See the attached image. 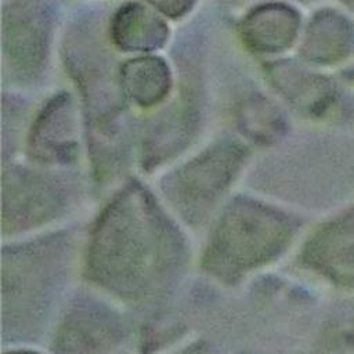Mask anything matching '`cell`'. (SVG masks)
Returning a JSON list of instances; mask_svg holds the SVG:
<instances>
[{
	"label": "cell",
	"mask_w": 354,
	"mask_h": 354,
	"mask_svg": "<svg viewBox=\"0 0 354 354\" xmlns=\"http://www.w3.org/2000/svg\"><path fill=\"white\" fill-rule=\"evenodd\" d=\"M286 235L288 225L279 214L248 201L236 202L220 223L212 259L227 268L245 267L277 252Z\"/></svg>",
	"instance_id": "1"
},
{
	"label": "cell",
	"mask_w": 354,
	"mask_h": 354,
	"mask_svg": "<svg viewBox=\"0 0 354 354\" xmlns=\"http://www.w3.org/2000/svg\"><path fill=\"white\" fill-rule=\"evenodd\" d=\"M246 151L236 142H221L181 166L165 180V191L181 207L202 210L230 185Z\"/></svg>",
	"instance_id": "2"
},
{
	"label": "cell",
	"mask_w": 354,
	"mask_h": 354,
	"mask_svg": "<svg viewBox=\"0 0 354 354\" xmlns=\"http://www.w3.org/2000/svg\"><path fill=\"white\" fill-rule=\"evenodd\" d=\"M51 14L44 1L19 0L4 10L3 50L15 73L36 76L47 58Z\"/></svg>",
	"instance_id": "3"
},
{
	"label": "cell",
	"mask_w": 354,
	"mask_h": 354,
	"mask_svg": "<svg viewBox=\"0 0 354 354\" xmlns=\"http://www.w3.org/2000/svg\"><path fill=\"white\" fill-rule=\"evenodd\" d=\"M32 158L46 163H68L77 152V122L72 98L62 93L51 98L32 124Z\"/></svg>",
	"instance_id": "4"
},
{
	"label": "cell",
	"mask_w": 354,
	"mask_h": 354,
	"mask_svg": "<svg viewBox=\"0 0 354 354\" xmlns=\"http://www.w3.org/2000/svg\"><path fill=\"white\" fill-rule=\"evenodd\" d=\"M62 198L61 184L46 174L29 170H10L3 176L4 210L10 214L39 217L55 210Z\"/></svg>",
	"instance_id": "5"
},
{
	"label": "cell",
	"mask_w": 354,
	"mask_h": 354,
	"mask_svg": "<svg viewBox=\"0 0 354 354\" xmlns=\"http://www.w3.org/2000/svg\"><path fill=\"white\" fill-rule=\"evenodd\" d=\"M241 29L250 48L275 53L292 43L297 29V15L283 4H263L246 15Z\"/></svg>",
	"instance_id": "6"
},
{
	"label": "cell",
	"mask_w": 354,
	"mask_h": 354,
	"mask_svg": "<svg viewBox=\"0 0 354 354\" xmlns=\"http://www.w3.org/2000/svg\"><path fill=\"white\" fill-rule=\"evenodd\" d=\"M111 35L115 44L124 51H149L165 43L167 26L147 7L129 3L113 15Z\"/></svg>",
	"instance_id": "7"
},
{
	"label": "cell",
	"mask_w": 354,
	"mask_h": 354,
	"mask_svg": "<svg viewBox=\"0 0 354 354\" xmlns=\"http://www.w3.org/2000/svg\"><path fill=\"white\" fill-rule=\"evenodd\" d=\"M195 122V112L188 104L176 105L159 116L149 129L142 149L145 163L156 166L180 152L188 144Z\"/></svg>",
	"instance_id": "8"
},
{
	"label": "cell",
	"mask_w": 354,
	"mask_h": 354,
	"mask_svg": "<svg viewBox=\"0 0 354 354\" xmlns=\"http://www.w3.org/2000/svg\"><path fill=\"white\" fill-rule=\"evenodd\" d=\"M123 93L141 106L160 102L171 86V75L163 59L156 57L127 61L119 73Z\"/></svg>",
	"instance_id": "9"
},
{
	"label": "cell",
	"mask_w": 354,
	"mask_h": 354,
	"mask_svg": "<svg viewBox=\"0 0 354 354\" xmlns=\"http://www.w3.org/2000/svg\"><path fill=\"white\" fill-rule=\"evenodd\" d=\"M311 256L333 277L354 281V225L325 231L317 239Z\"/></svg>",
	"instance_id": "10"
},
{
	"label": "cell",
	"mask_w": 354,
	"mask_h": 354,
	"mask_svg": "<svg viewBox=\"0 0 354 354\" xmlns=\"http://www.w3.org/2000/svg\"><path fill=\"white\" fill-rule=\"evenodd\" d=\"M238 119L242 131L257 142H270L282 130L278 109L260 95L250 97L241 105Z\"/></svg>",
	"instance_id": "11"
},
{
	"label": "cell",
	"mask_w": 354,
	"mask_h": 354,
	"mask_svg": "<svg viewBox=\"0 0 354 354\" xmlns=\"http://www.w3.org/2000/svg\"><path fill=\"white\" fill-rule=\"evenodd\" d=\"M153 7H156L165 15L177 18L184 15L191 10L195 0H148Z\"/></svg>",
	"instance_id": "12"
}]
</instances>
